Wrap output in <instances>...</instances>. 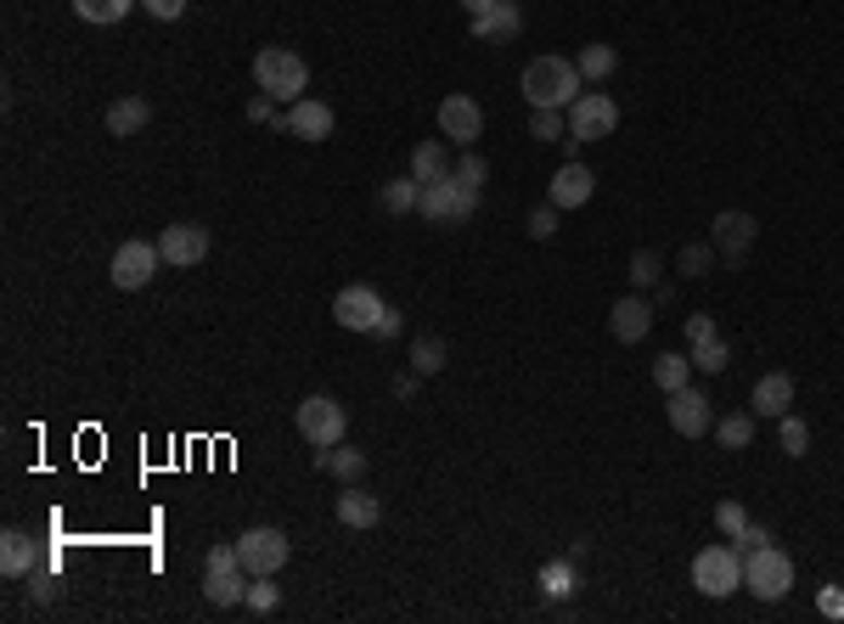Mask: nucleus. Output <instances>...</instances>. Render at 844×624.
I'll return each instance as SVG.
<instances>
[{"label": "nucleus", "instance_id": "obj_25", "mask_svg": "<svg viewBox=\"0 0 844 624\" xmlns=\"http://www.w3.org/2000/svg\"><path fill=\"white\" fill-rule=\"evenodd\" d=\"M450 170H457V163L445 158V147H439V136H429V141H417L411 147V175L429 186V180H450Z\"/></svg>", "mask_w": 844, "mask_h": 624}, {"label": "nucleus", "instance_id": "obj_10", "mask_svg": "<svg viewBox=\"0 0 844 624\" xmlns=\"http://www.w3.org/2000/svg\"><path fill=\"white\" fill-rule=\"evenodd\" d=\"M755 237H760V225H755V214H743V209H721L716 220H709V242H716V253H721V265H743V253L755 248Z\"/></svg>", "mask_w": 844, "mask_h": 624}, {"label": "nucleus", "instance_id": "obj_9", "mask_svg": "<svg viewBox=\"0 0 844 624\" xmlns=\"http://www.w3.org/2000/svg\"><path fill=\"white\" fill-rule=\"evenodd\" d=\"M158 265H164V253H158V242H141V237H129L119 253H113V265H108V276H113V287L119 292H141L152 276H158Z\"/></svg>", "mask_w": 844, "mask_h": 624}, {"label": "nucleus", "instance_id": "obj_19", "mask_svg": "<svg viewBox=\"0 0 844 624\" xmlns=\"http://www.w3.org/2000/svg\"><path fill=\"white\" fill-rule=\"evenodd\" d=\"M333 512H338L344 529H377V523H383V501L367 496L361 484H344V496L333 501Z\"/></svg>", "mask_w": 844, "mask_h": 624}, {"label": "nucleus", "instance_id": "obj_50", "mask_svg": "<svg viewBox=\"0 0 844 624\" xmlns=\"http://www.w3.org/2000/svg\"><path fill=\"white\" fill-rule=\"evenodd\" d=\"M417 383H422L417 372H400L395 377V400H417Z\"/></svg>", "mask_w": 844, "mask_h": 624}, {"label": "nucleus", "instance_id": "obj_8", "mask_svg": "<svg viewBox=\"0 0 844 624\" xmlns=\"http://www.w3.org/2000/svg\"><path fill=\"white\" fill-rule=\"evenodd\" d=\"M237 557H243L248 574H282L287 557H294V546H287V535L276 529V523H259V529L237 535Z\"/></svg>", "mask_w": 844, "mask_h": 624}, {"label": "nucleus", "instance_id": "obj_44", "mask_svg": "<svg viewBox=\"0 0 844 624\" xmlns=\"http://www.w3.org/2000/svg\"><path fill=\"white\" fill-rule=\"evenodd\" d=\"M400 333H406V315H400V310H383V315H377V326H372V333H367V338L388 344V338H400Z\"/></svg>", "mask_w": 844, "mask_h": 624}, {"label": "nucleus", "instance_id": "obj_18", "mask_svg": "<svg viewBox=\"0 0 844 624\" xmlns=\"http://www.w3.org/2000/svg\"><path fill=\"white\" fill-rule=\"evenodd\" d=\"M592 191H597V175H592L580 158H569L563 170L551 175V203H558V209H580V203H592Z\"/></svg>", "mask_w": 844, "mask_h": 624}, {"label": "nucleus", "instance_id": "obj_31", "mask_svg": "<svg viewBox=\"0 0 844 624\" xmlns=\"http://www.w3.org/2000/svg\"><path fill=\"white\" fill-rule=\"evenodd\" d=\"M716 265H721V253H716V242H687V248H681V253H675V271H681V276H693V282H698V276H709V271H716Z\"/></svg>", "mask_w": 844, "mask_h": 624}, {"label": "nucleus", "instance_id": "obj_48", "mask_svg": "<svg viewBox=\"0 0 844 624\" xmlns=\"http://www.w3.org/2000/svg\"><path fill=\"white\" fill-rule=\"evenodd\" d=\"M141 7H147L158 23H175V17L186 12V0H141Z\"/></svg>", "mask_w": 844, "mask_h": 624}, {"label": "nucleus", "instance_id": "obj_37", "mask_svg": "<svg viewBox=\"0 0 844 624\" xmlns=\"http://www.w3.org/2000/svg\"><path fill=\"white\" fill-rule=\"evenodd\" d=\"M136 0H74V12L85 17V23H119Z\"/></svg>", "mask_w": 844, "mask_h": 624}, {"label": "nucleus", "instance_id": "obj_11", "mask_svg": "<svg viewBox=\"0 0 844 624\" xmlns=\"http://www.w3.org/2000/svg\"><path fill=\"white\" fill-rule=\"evenodd\" d=\"M383 310L388 304L377 299V287H367V282H349L338 299H333V321L344 326V333H372Z\"/></svg>", "mask_w": 844, "mask_h": 624}, {"label": "nucleus", "instance_id": "obj_17", "mask_svg": "<svg viewBox=\"0 0 844 624\" xmlns=\"http://www.w3.org/2000/svg\"><path fill=\"white\" fill-rule=\"evenodd\" d=\"M518 28H524V12H518V0H496L491 12H479V17H473V40H484V46H507V40H518Z\"/></svg>", "mask_w": 844, "mask_h": 624}, {"label": "nucleus", "instance_id": "obj_39", "mask_svg": "<svg viewBox=\"0 0 844 624\" xmlns=\"http://www.w3.org/2000/svg\"><path fill=\"white\" fill-rule=\"evenodd\" d=\"M716 529H721L727 540H737L743 529H749V512H743V501H721V507H716Z\"/></svg>", "mask_w": 844, "mask_h": 624}, {"label": "nucleus", "instance_id": "obj_14", "mask_svg": "<svg viewBox=\"0 0 844 624\" xmlns=\"http://www.w3.org/2000/svg\"><path fill=\"white\" fill-rule=\"evenodd\" d=\"M670 428H675L681 439H704L709 428H716V416H709V400H704L693 383L670 394Z\"/></svg>", "mask_w": 844, "mask_h": 624}, {"label": "nucleus", "instance_id": "obj_12", "mask_svg": "<svg viewBox=\"0 0 844 624\" xmlns=\"http://www.w3.org/2000/svg\"><path fill=\"white\" fill-rule=\"evenodd\" d=\"M439 136L445 141H457V147H473L479 136H484V108L473 102V96H445L439 102Z\"/></svg>", "mask_w": 844, "mask_h": 624}, {"label": "nucleus", "instance_id": "obj_41", "mask_svg": "<svg viewBox=\"0 0 844 624\" xmlns=\"http://www.w3.org/2000/svg\"><path fill=\"white\" fill-rule=\"evenodd\" d=\"M558 214H563L558 203L535 209V214H530V237H535V242H551V237H558Z\"/></svg>", "mask_w": 844, "mask_h": 624}, {"label": "nucleus", "instance_id": "obj_13", "mask_svg": "<svg viewBox=\"0 0 844 624\" xmlns=\"http://www.w3.org/2000/svg\"><path fill=\"white\" fill-rule=\"evenodd\" d=\"M158 253H164V265H203L209 259V232L191 225V220L164 225V232H158Z\"/></svg>", "mask_w": 844, "mask_h": 624}, {"label": "nucleus", "instance_id": "obj_42", "mask_svg": "<svg viewBox=\"0 0 844 624\" xmlns=\"http://www.w3.org/2000/svg\"><path fill=\"white\" fill-rule=\"evenodd\" d=\"M760 546H771V529H766V523H749V529H743V535L732 540V551H737V557H755Z\"/></svg>", "mask_w": 844, "mask_h": 624}, {"label": "nucleus", "instance_id": "obj_49", "mask_svg": "<svg viewBox=\"0 0 844 624\" xmlns=\"http://www.w3.org/2000/svg\"><path fill=\"white\" fill-rule=\"evenodd\" d=\"M716 338V315H687V344H704Z\"/></svg>", "mask_w": 844, "mask_h": 624}, {"label": "nucleus", "instance_id": "obj_46", "mask_svg": "<svg viewBox=\"0 0 844 624\" xmlns=\"http://www.w3.org/2000/svg\"><path fill=\"white\" fill-rule=\"evenodd\" d=\"M817 613L822 619H844V585H822L817 590Z\"/></svg>", "mask_w": 844, "mask_h": 624}, {"label": "nucleus", "instance_id": "obj_29", "mask_svg": "<svg viewBox=\"0 0 844 624\" xmlns=\"http://www.w3.org/2000/svg\"><path fill=\"white\" fill-rule=\"evenodd\" d=\"M693 372H698V366H693V354H659V360H654V383H659L665 394L687 388V383H693Z\"/></svg>", "mask_w": 844, "mask_h": 624}, {"label": "nucleus", "instance_id": "obj_35", "mask_svg": "<svg viewBox=\"0 0 844 624\" xmlns=\"http://www.w3.org/2000/svg\"><path fill=\"white\" fill-rule=\"evenodd\" d=\"M631 282H636V287H659V282H665V259H659L654 248H636V253H631Z\"/></svg>", "mask_w": 844, "mask_h": 624}, {"label": "nucleus", "instance_id": "obj_38", "mask_svg": "<svg viewBox=\"0 0 844 624\" xmlns=\"http://www.w3.org/2000/svg\"><path fill=\"white\" fill-rule=\"evenodd\" d=\"M777 439H783V450L794 455V462L810 450V428H805V422H799L794 411H789V416H777Z\"/></svg>", "mask_w": 844, "mask_h": 624}, {"label": "nucleus", "instance_id": "obj_4", "mask_svg": "<svg viewBox=\"0 0 844 624\" xmlns=\"http://www.w3.org/2000/svg\"><path fill=\"white\" fill-rule=\"evenodd\" d=\"M743 590H755L760 602H783L794 590V557L777 546H760L755 557H743Z\"/></svg>", "mask_w": 844, "mask_h": 624}, {"label": "nucleus", "instance_id": "obj_47", "mask_svg": "<svg viewBox=\"0 0 844 624\" xmlns=\"http://www.w3.org/2000/svg\"><path fill=\"white\" fill-rule=\"evenodd\" d=\"M276 113H282V108H276V96H265V90H259L253 102H248V118H253V124H276Z\"/></svg>", "mask_w": 844, "mask_h": 624}, {"label": "nucleus", "instance_id": "obj_45", "mask_svg": "<svg viewBox=\"0 0 844 624\" xmlns=\"http://www.w3.org/2000/svg\"><path fill=\"white\" fill-rule=\"evenodd\" d=\"M57 597V574L46 569V574H28V602H35V608H46Z\"/></svg>", "mask_w": 844, "mask_h": 624}, {"label": "nucleus", "instance_id": "obj_6", "mask_svg": "<svg viewBox=\"0 0 844 624\" xmlns=\"http://www.w3.org/2000/svg\"><path fill=\"white\" fill-rule=\"evenodd\" d=\"M620 129V102L608 90H580L569 102V136L586 147V141H608Z\"/></svg>", "mask_w": 844, "mask_h": 624}, {"label": "nucleus", "instance_id": "obj_30", "mask_svg": "<svg viewBox=\"0 0 844 624\" xmlns=\"http://www.w3.org/2000/svg\"><path fill=\"white\" fill-rule=\"evenodd\" d=\"M445 360H450L445 338H429V333H422V338L411 344V372H417V377H434V372H445Z\"/></svg>", "mask_w": 844, "mask_h": 624}, {"label": "nucleus", "instance_id": "obj_2", "mask_svg": "<svg viewBox=\"0 0 844 624\" xmlns=\"http://www.w3.org/2000/svg\"><path fill=\"white\" fill-rule=\"evenodd\" d=\"M253 85L276 96V102H299V96L310 90V62L299 51H287V46H265L253 57Z\"/></svg>", "mask_w": 844, "mask_h": 624}, {"label": "nucleus", "instance_id": "obj_24", "mask_svg": "<svg viewBox=\"0 0 844 624\" xmlns=\"http://www.w3.org/2000/svg\"><path fill=\"white\" fill-rule=\"evenodd\" d=\"M315 467L344 478V484H361L367 478V455L355 450V445H333V450H315Z\"/></svg>", "mask_w": 844, "mask_h": 624}, {"label": "nucleus", "instance_id": "obj_15", "mask_svg": "<svg viewBox=\"0 0 844 624\" xmlns=\"http://www.w3.org/2000/svg\"><path fill=\"white\" fill-rule=\"evenodd\" d=\"M608 333L620 344H642L647 333H654V299H642V292H631V299H620L608 310Z\"/></svg>", "mask_w": 844, "mask_h": 624}, {"label": "nucleus", "instance_id": "obj_22", "mask_svg": "<svg viewBox=\"0 0 844 624\" xmlns=\"http://www.w3.org/2000/svg\"><path fill=\"white\" fill-rule=\"evenodd\" d=\"M0 574H7V579H28V574H35V535H23V529L0 535Z\"/></svg>", "mask_w": 844, "mask_h": 624}, {"label": "nucleus", "instance_id": "obj_36", "mask_svg": "<svg viewBox=\"0 0 844 624\" xmlns=\"http://www.w3.org/2000/svg\"><path fill=\"white\" fill-rule=\"evenodd\" d=\"M530 129H535V141H563L569 136V113L563 108H535Z\"/></svg>", "mask_w": 844, "mask_h": 624}, {"label": "nucleus", "instance_id": "obj_20", "mask_svg": "<svg viewBox=\"0 0 844 624\" xmlns=\"http://www.w3.org/2000/svg\"><path fill=\"white\" fill-rule=\"evenodd\" d=\"M749 405H755V416H789L794 411V377L789 372H766L755 383V394H749Z\"/></svg>", "mask_w": 844, "mask_h": 624}, {"label": "nucleus", "instance_id": "obj_1", "mask_svg": "<svg viewBox=\"0 0 844 624\" xmlns=\"http://www.w3.org/2000/svg\"><path fill=\"white\" fill-rule=\"evenodd\" d=\"M524 102L530 108H569L580 85H586V74H580V62L569 57H530V68H524Z\"/></svg>", "mask_w": 844, "mask_h": 624}, {"label": "nucleus", "instance_id": "obj_26", "mask_svg": "<svg viewBox=\"0 0 844 624\" xmlns=\"http://www.w3.org/2000/svg\"><path fill=\"white\" fill-rule=\"evenodd\" d=\"M541 590L551 602H569L574 590H580V569H574V557H563V563H546L541 569Z\"/></svg>", "mask_w": 844, "mask_h": 624}, {"label": "nucleus", "instance_id": "obj_27", "mask_svg": "<svg viewBox=\"0 0 844 624\" xmlns=\"http://www.w3.org/2000/svg\"><path fill=\"white\" fill-rule=\"evenodd\" d=\"M716 445H721V450H749V445H755V416H749V411L721 416V422H716Z\"/></svg>", "mask_w": 844, "mask_h": 624}, {"label": "nucleus", "instance_id": "obj_43", "mask_svg": "<svg viewBox=\"0 0 844 624\" xmlns=\"http://www.w3.org/2000/svg\"><path fill=\"white\" fill-rule=\"evenodd\" d=\"M225 569H243V557H237V540H232V546H214V551L203 557V574H225Z\"/></svg>", "mask_w": 844, "mask_h": 624}, {"label": "nucleus", "instance_id": "obj_16", "mask_svg": "<svg viewBox=\"0 0 844 624\" xmlns=\"http://www.w3.org/2000/svg\"><path fill=\"white\" fill-rule=\"evenodd\" d=\"M333 108L327 102H315V96H299L294 108H287V136H299V141H327L333 136Z\"/></svg>", "mask_w": 844, "mask_h": 624}, {"label": "nucleus", "instance_id": "obj_3", "mask_svg": "<svg viewBox=\"0 0 844 624\" xmlns=\"http://www.w3.org/2000/svg\"><path fill=\"white\" fill-rule=\"evenodd\" d=\"M473 209H479V186H462L457 175H450V180H429V186H422V197H417V214L429 220V225H462V220H473Z\"/></svg>", "mask_w": 844, "mask_h": 624}, {"label": "nucleus", "instance_id": "obj_40", "mask_svg": "<svg viewBox=\"0 0 844 624\" xmlns=\"http://www.w3.org/2000/svg\"><path fill=\"white\" fill-rule=\"evenodd\" d=\"M450 175H457L462 186H479V191H484V180H491V163H484L479 152H462V163H457Z\"/></svg>", "mask_w": 844, "mask_h": 624}, {"label": "nucleus", "instance_id": "obj_51", "mask_svg": "<svg viewBox=\"0 0 844 624\" xmlns=\"http://www.w3.org/2000/svg\"><path fill=\"white\" fill-rule=\"evenodd\" d=\"M654 304H675V282H659L654 287Z\"/></svg>", "mask_w": 844, "mask_h": 624}, {"label": "nucleus", "instance_id": "obj_23", "mask_svg": "<svg viewBox=\"0 0 844 624\" xmlns=\"http://www.w3.org/2000/svg\"><path fill=\"white\" fill-rule=\"evenodd\" d=\"M248 585H253V574H248V569H225V574H203V597H209L214 608H237V602L248 597Z\"/></svg>", "mask_w": 844, "mask_h": 624}, {"label": "nucleus", "instance_id": "obj_32", "mask_svg": "<svg viewBox=\"0 0 844 624\" xmlns=\"http://www.w3.org/2000/svg\"><path fill=\"white\" fill-rule=\"evenodd\" d=\"M693 366H698V372H709V377H721V372L732 366V349H727V338L716 333V338L693 344Z\"/></svg>", "mask_w": 844, "mask_h": 624}, {"label": "nucleus", "instance_id": "obj_34", "mask_svg": "<svg viewBox=\"0 0 844 624\" xmlns=\"http://www.w3.org/2000/svg\"><path fill=\"white\" fill-rule=\"evenodd\" d=\"M243 608H248V613H259V619H265V613H276V608H282V590L271 585V574H253V585H248V597H243Z\"/></svg>", "mask_w": 844, "mask_h": 624}, {"label": "nucleus", "instance_id": "obj_28", "mask_svg": "<svg viewBox=\"0 0 844 624\" xmlns=\"http://www.w3.org/2000/svg\"><path fill=\"white\" fill-rule=\"evenodd\" d=\"M417 197H422V180H417V175H406V180H383L377 203H383L388 214H417Z\"/></svg>", "mask_w": 844, "mask_h": 624}, {"label": "nucleus", "instance_id": "obj_7", "mask_svg": "<svg viewBox=\"0 0 844 624\" xmlns=\"http://www.w3.org/2000/svg\"><path fill=\"white\" fill-rule=\"evenodd\" d=\"M693 585L704 590L709 602H727L732 590H743V557L732 546H704L693 557Z\"/></svg>", "mask_w": 844, "mask_h": 624}, {"label": "nucleus", "instance_id": "obj_5", "mask_svg": "<svg viewBox=\"0 0 844 624\" xmlns=\"http://www.w3.org/2000/svg\"><path fill=\"white\" fill-rule=\"evenodd\" d=\"M294 422H299L305 445H315V450H333L349 434V411L333 400V394H305V405L294 411Z\"/></svg>", "mask_w": 844, "mask_h": 624}, {"label": "nucleus", "instance_id": "obj_33", "mask_svg": "<svg viewBox=\"0 0 844 624\" xmlns=\"http://www.w3.org/2000/svg\"><path fill=\"white\" fill-rule=\"evenodd\" d=\"M574 62H580V74H586V79L597 85V79H608L613 68H620V51H613V46H586Z\"/></svg>", "mask_w": 844, "mask_h": 624}, {"label": "nucleus", "instance_id": "obj_21", "mask_svg": "<svg viewBox=\"0 0 844 624\" xmlns=\"http://www.w3.org/2000/svg\"><path fill=\"white\" fill-rule=\"evenodd\" d=\"M152 124V102L147 96H119V102L108 108V136H141V129Z\"/></svg>", "mask_w": 844, "mask_h": 624}, {"label": "nucleus", "instance_id": "obj_52", "mask_svg": "<svg viewBox=\"0 0 844 624\" xmlns=\"http://www.w3.org/2000/svg\"><path fill=\"white\" fill-rule=\"evenodd\" d=\"M462 7H468V17H479V12H491L496 0H462Z\"/></svg>", "mask_w": 844, "mask_h": 624}]
</instances>
